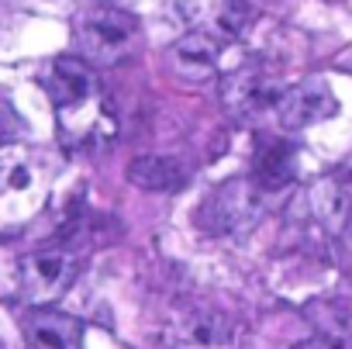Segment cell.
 <instances>
[{"label":"cell","mask_w":352,"mask_h":349,"mask_svg":"<svg viewBox=\"0 0 352 349\" xmlns=\"http://www.w3.org/2000/svg\"><path fill=\"white\" fill-rule=\"evenodd\" d=\"M76 49L83 63L94 66H118L135 52L138 42V21L114 4H97L87 8L76 18Z\"/></svg>","instance_id":"cell-1"},{"label":"cell","mask_w":352,"mask_h":349,"mask_svg":"<svg viewBox=\"0 0 352 349\" xmlns=\"http://www.w3.org/2000/svg\"><path fill=\"white\" fill-rule=\"evenodd\" d=\"M263 215V198H259V184L249 180H228L218 191H211L197 211V225L208 235H235L256 225V218Z\"/></svg>","instance_id":"cell-2"},{"label":"cell","mask_w":352,"mask_h":349,"mask_svg":"<svg viewBox=\"0 0 352 349\" xmlns=\"http://www.w3.org/2000/svg\"><path fill=\"white\" fill-rule=\"evenodd\" d=\"M80 273V256L69 249H35L21 260V290L32 304H52L69 290V284Z\"/></svg>","instance_id":"cell-3"},{"label":"cell","mask_w":352,"mask_h":349,"mask_svg":"<svg viewBox=\"0 0 352 349\" xmlns=\"http://www.w3.org/2000/svg\"><path fill=\"white\" fill-rule=\"evenodd\" d=\"M338 111H342V104H338L335 90L321 80H307V83H297V87L283 90V97L276 104V118L290 131L331 121V118H338Z\"/></svg>","instance_id":"cell-4"},{"label":"cell","mask_w":352,"mask_h":349,"mask_svg":"<svg viewBox=\"0 0 352 349\" xmlns=\"http://www.w3.org/2000/svg\"><path fill=\"white\" fill-rule=\"evenodd\" d=\"M45 90H49V101L56 104V111L66 114L73 107L90 104L100 87H97L90 63H83L80 56H59V59H52V66L45 73Z\"/></svg>","instance_id":"cell-5"},{"label":"cell","mask_w":352,"mask_h":349,"mask_svg":"<svg viewBox=\"0 0 352 349\" xmlns=\"http://www.w3.org/2000/svg\"><path fill=\"white\" fill-rule=\"evenodd\" d=\"M218 59H221V42L208 32H190L184 39H176L169 49V66L180 80L204 83L218 76Z\"/></svg>","instance_id":"cell-6"},{"label":"cell","mask_w":352,"mask_h":349,"mask_svg":"<svg viewBox=\"0 0 352 349\" xmlns=\"http://www.w3.org/2000/svg\"><path fill=\"white\" fill-rule=\"evenodd\" d=\"M25 339L32 349H83V325L66 311L35 308L25 315Z\"/></svg>","instance_id":"cell-7"},{"label":"cell","mask_w":352,"mask_h":349,"mask_svg":"<svg viewBox=\"0 0 352 349\" xmlns=\"http://www.w3.org/2000/svg\"><path fill=\"white\" fill-rule=\"evenodd\" d=\"M176 342L190 349H225L235 339V325L218 308H190L176 318Z\"/></svg>","instance_id":"cell-8"},{"label":"cell","mask_w":352,"mask_h":349,"mask_svg":"<svg viewBox=\"0 0 352 349\" xmlns=\"http://www.w3.org/2000/svg\"><path fill=\"white\" fill-rule=\"evenodd\" d=\"M221 97H225V104H228L232 111H239V114H256V111L276 107L280 97H283V90L273 87V80H270L263 70L249 66V70H239V73H232V76L225 80Z\"/></svg>","instance_id":"cell-9"},{"label":"cell","mask_w":352,"mask_h":349,"mask_svg":"<svg viewBox=\"0 0 352 349\" xmlns=\"http://www.w3.org/2000/svg\"><path fill=\"white\" fill-rule=\"evenodd\" d=\"M252 173L259 191H283L297 173V145L287 138H263L256 149Z\"/></svg>","instance_id":"cell-10"},{"label":"cell","mask_w":352,"mask_h":349,"mask_svg":"<svg viewBox=\"0 0 352 349\" xmlns=\"http://www.w3.org/2000/svg\"><path fill=\"white\" fill-rule=\"evenodd\" d=\"M184 180H187L184 166L169 156H138L128 162V184L152 194H173L184 187Z\"/></svg>","instance_id":"cell-11"},{"label":"cell","mask_w":352,"mask_h":349,"mask_svg":"<svg viewBox=\"0 0 352 349\" xmlns=\"http://www.w3.org/2000/svg\"><path fill=\"white\" fill-rule=\"evenodd\" d=\"M25 135V118L18 114L14 104L8 101H0V145H11Z\"/></svg>","instance_id":"cell-12"},{"label":"cell","mask_w":352,"mask_h":349,"mask_svg":"<svg viewBox=\"0 0 352 349\" xmlns=\"http://www.w3.org/2000/svg\"><path fill=\"white\" fill-rule=\"evenodd\" d=\"M294 349H345V342L338 335H311V339L297 342Z\"/></svg>","instance_id":"cell-13"},{"label":"cell","mask_w":352,"mask_h":349,"mask_svg":"<svg viewBox=\"0 0 352 349\" xmlns=\"http://www.w3.org/2000/svg\"><path fill=\"white\" fill-rule=\"evenodd\" d=\"M345 239H349V246H352V215H349V222H345Z\"/></svg>","instance_id":"cell-14"},{"label":"cell","mask_w":352,"mask_h":349,"mask_svg":"<svg viewBox=\"0 0 352 349\" xmlns=\"http://www.w3.org/2000/svg\"><path fill=\"white\" fill-rule=\"evenodd\" d=\"M104 4H114V8H121V4H124V0H104Z\"/></svg>","instance_id":"cell-15"}]
</instances>
